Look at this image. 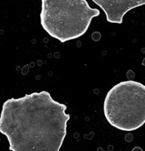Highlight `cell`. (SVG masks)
<instances>
[{
  "label": "cell",
  "mask_w": 145,
  "mask_h": 151,
  "mask_svg": "<svg viewBox=\"0 0 145 151\" xmlns=\"http://www.w3.org/2000/svg\"><path fill=\"white\" fill-rule=\"evenodd\" d=\"M47 91L10 98L2 105L0 133L10 151H60L70 115Z\"/></svg>",
  "instance_id": "obj_1"
},
{
  "label": "cell",
  "mask_w": 145,
  "mask_h": 151,
  "mask_svg": "<svg viewBox=\"0 0 145 151\" xmlns=\"http://www.w3.org/2000/svg\"><path fill=\"white\" fill-rule=\"evenodd\" d=\"M95 4H100V3H103V2H106V1H110V0H92Z\"/></svg>",
  "instance_id": "obj_4"
},
{
  "label": "cell",
  "mask_w": 145,
  "mask_h": 151,
  "mask_svg": "<svg viewBox=\"0 0 145 151\" xmlns=\"http://www.w3.org/2000/svg\"><path fill=\"white\" fill-rule=\"evenodd\" d=\"M103 111L115 128L123 131L139 129L145 123V86L134 81L119 83L108 92Z\"/></svg>",
  "instance_id": "obj_3"
},
{
  "label": "cell",
  "mask_w": 145,
  "mask_h": 151,
  "mask_svg": "<svg viewBox=\"0 0 145 151\" xmlns=\"http://www.w3.org/2000/svg\"><path fill=\"white\" fill-rule=\"evenodd\" d=\"M41 24L51 37L61 43L76 39L88 30L100 11L86 0H41Z\"/></svg>",
  "instance_id": "obj_2"
}]
</instances>
